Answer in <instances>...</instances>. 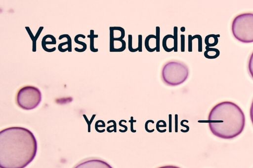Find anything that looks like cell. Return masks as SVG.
<instances>
[{"mask_svg":"<svg viewBox=\"0 0 253 168\" xmlns=\"http://www.w3.org/2000/svg\"><path fill=\"white\" fill-rule=\"evenodd\" d=\"M38 143L27 128L11 127L0 132V168H24L35 158Z\"/></svg>","mask_w":253,"mask_h":168,"instance_id":"cell-1","label":"cell"},{"mask_svg":"<svg viewBox=\"0 0 253 168\" xmlns=\"http://www.w3.org/2000/svg\"><path fill=\"white\" fill-rule=\"evenodd\" d=\"M208 122L213 135L222 139H231L242 133L246 119L244 112L237 104L224 101L211 108Z\"/></svg>","mask_w":253,"mask_h":168,"instance_id":"cell-2","label":"cell"},{"mask_svg":"<svg viewBox=\"0 0 253 168\" xmlns=\"http://www.w3.org/2000/svg\"><path fill=\"white\" fill-rule=\"evenodd\" d=\"M231 31L234 37L240 42H253V13L237 15L232 21Z\"/></svg>","mask_w":253,"mask_h":168,"instance_id":"cell-3","label":"cell"},{"mask_svg":"<svg viewBox=\"0 0 253 168\" xmlns=\"http://www.w3.org/2000/svg\"><path fill=\"white\" fill-rule=\"evenodd\" d=\"M42 96L39 88L33 86H25L17 93L16 101L18 106L24 110L36 108L42 101Z\"/></svg>","mask_w":253,"mask_h":168,"instance_id":"cell-4","label":"cell"},{"mask_svg":"<svg viewBox=\"0 0 253 168\" xmlns=\"http://www.w3.org/2000/svg\"><path fill=\"white\" fill-rule=\"evenodd\" d=\"M188 71L185 68H164L162 77L163 81L169 86H177L183 83L187 78Z\"/></svg>","mask_w":253,"mask_h":168,"instance_id":"cell-5","label":"cell"},{"mask_svg":"<svg viewBox=\"0 0 253 168\" xmlns=\"http://www.w3.org/2000/svg\"><path fill=\"white\" fill-rule=\"evenodd\" d=\"M73 168H113L108 163L104 160L92 158L85 160L77 165Z\"/></svg>","mask_w":253,"mask_h":168,"instance_id":"cell-6","label":"cell"},{"mask_svg":"<svg viewBox=\"0 0 253 168\" xmlns=\"http://www.w3.org/2000/svg\"><path fill=\"white\" fill-rule=\"evenodd\" d=\"M110 31V40L123 39L125 37V30L121 27H111Z\"/></svg>","mask_w":253,"mask_h":168,"instance_id":"cell-7","label":"cell"},{"mask_svg":"<svg viewBox=\"0 0 253 168\" xmlns=\"http://www.w3.org/2000/svg\"><path fill=\"white\" fill-rule=\"evenodd\" d=\"M111 52H122L126 49V43L123 39L110 40Z\"/></svg>","mask_w":253,"mask_h":168,"instance_id":"cell-8","label":"cell"},{"mask_svg":"<svg viewBox=\"0 0 253 168\" xmlns=\"http://www.w3.org/2000/svg\"><path fill=\"white\" fill-rule=\"evenodd\" d=\"M162 46L164 49L168 52L174 50V36L169 34L165 35L162 40Z\"/></svg>","mask_w":253,"mask_h":168,"instance_id":"cell-9","label":"cell"},{"mask_svg":"<svg viewBox=\"0 0 253 168\" xmlns=\"http://www.w3.org/2000/svg\"><path fill=\"white\" fill-rule=\"evenodd\" d=\"M145 47L146 50L150 52L156 51L157 43L156 36L154 34H150L146 36L145 39Z\"/></svg>","mask_w":253,"mask_h":168,"instance_id":"cell-10","label":"cell"},{"mask_svg":"<svg viewBox=\"0 0 253 168\" xmlns=\"http://www.w3.org/2000/svg\"><path fill=\"white\" fill-rule=\"evenodd\" d=\"M204 56L208 59H215L219 55V51L216 48H210L206 46Z\"/></svg>","mask_w":253,"mask_h":168,"instance_id":"cell-11","label":"cell"},{"mask_svg":"<svg viewBox=\"0 0 253 168\" xmlns=\"http://www.w3.org/2000/svg\"><path fill=\"white\" fill-rule=\"evenodd\" d=\"M219 34H209L205 37V43L207 46L210 47L211 46H215L218 43V38L219 37Z\"/></svg>","mask_w":253,"mask_h":168,"instance_id":"cell-12","label":"cell"},{"mask_svg":"<svg viewBox=\"0 0 253 168\" xmlns=\"http://www.w3.org/2000/svg\"><path fill=\"white\" fill-rule=\"evenodd\" d=\"M248 69L250 76L253 79V52L251 54L249 59Z\"/></svg>","mask_w":253,"mask_h":168,"instance_id":"cell-13","label":"cell"},{"mask_svg":"<svg viewBox=\"0 0 253 168\" xmlns=\"http://www.w3.org/2000/svg\"><path fill=\"white\" fill-rule=\"evenodd\" d=\"M156 36L157 43L156 52H159L160 51V28L159 26L156 27Z\"/></svg>","mask_w":253,"mask_h":168,"instance_id":"cell-14","label":"cell"},{"mask_svg":"<svg viewBox=\"0 0 253 168\" xmlns=\"http://www.w3.org/2000/svg\"><path fill=\"white\" fill-rule=\"evenodd\" d=\"M177 30L178 28L176 26L173 27V36H174V52H177Z\"/></svg>","mask_w":253,"mask_h":168,"instance_id":"cell-15","label":"cell"},{"mask_svg":"<svg viewBox=\"0 0 253 168\" xmlns=\"http://www.w3.org/2000/svg\"><path fill=\"white\" fill-rule=\"evenodd\" d=\"M132 36L131 34L128 35V49L131 52H135L138 51V47L137 48H133L132 46Z\"/></svg>","mask_w":253,"mask_h":168,"instance_id":"cell-16","label":"cell"},{"mask_svg":"<svg viewBox=\"0 0 253 168\" xmlns=\"http://www.w3.org/2000/svg\"><path fill=\"white\" fill-rule=\"evenodd\" d=\"M198 38V51H202V38L200 35L196 34L192 36V39Z\"/></svg>","mask_w":253,"mask_h":168,"instance_id":"cell-17","label":"cell"},{"mask_svg":"<svg viewBox=\"0 0 253 168\" xmlns=\"http://www.w3.org/2000/svg\"><path fill=\"white\" fill-rule=\"evenodd\" d=\"M181 38V52L185 51V35L182 34L180 35Z\"/></svg>","mask_w":253,"mask_h":168,"instance_id":"cell-18","label":"cell"},{"mask_svg":"<svg viewBox=\"0 0 253 168\" xmlns=\"http://www.w3.org/2000/svg\"><path fill=\"white\" fill-rule=\"evenodd\" d=\"M138 41V51L141 52L142 51V36L141 34H139Z\"/></svg>","mask_w":253,"mask_h":168,"instance_id":"cell-19","label":"cell"},{"mask_svg":"<svg viewBox=\"0 0 253 168\" xmlns=\"http://www.w3.org/2000/svg\"><path fill=\"white\" fill-rule=\"evenodd\" d=\"M192 36L191 35L189 34L188 35V51L189 52H191L192 51Z\"/></svg>","mask_w":253,"mask_h":168,"instance_id":"cell-20","label":"cell"},{"mask_svg":"<svg viewBox=\"0 0 253 168\" xmlns=\"http://www.w3.org/2000/svg\"><path fill=\"white\" fill-rule=\"evenodd\" d=\"M250 116L251 118V120L252 121V124L253 125V100L252 102L250 109Z\"/></svg>","mask_w":253,"mask_h":168,"instance_id":"cell-21","label":"cell"},{"mask_svg":"<svg viewBox=\"0 0 253 168\" xmlns=\"http://www.w3.org/2000/svg\"><path fill=\"white\" fill-rule=\"evenodd\" d=\"M157 168H180V167H178L177 166H173V165H166V166H163L160 167H158Z\"/></svg>","mask_w":253,"mask_h":168,"instance_id":"cell-22","label":"cell"},{"mask_svg":"<svg viewBox=\"0 0 253 168\" xmlns=\"http://www.w3.org/2000/svg\"><path fill=\"white\" fill-rule=\"evenodd\" d=\"M185 28L184 27H181V28H180V31L181 32H185Z\"/></svg>","mask_w":253,"mask_h":168,"instance_id":"cell-23","label":"cell"}]
</instances>
